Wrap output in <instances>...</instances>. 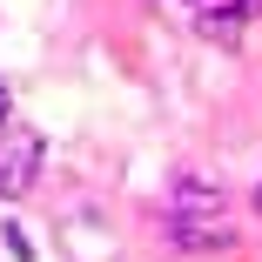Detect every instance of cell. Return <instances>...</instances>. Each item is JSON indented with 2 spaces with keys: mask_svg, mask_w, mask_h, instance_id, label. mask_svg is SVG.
Instances as JSON below:
<instances>
[{
  "mask_svg": "<svg viewBox=\"0 0 262 262\" xmlns=\"http://www.w3.org/2000/svg\"><path fill=\"white\" fill-rule=\"evenodd\" d=\"M162 235L182 255H229L235 249V229L222 215H162Z\"/></svg>",
  "mask_w": 262,
  "mask_h": 262,
  "instance_id": "6da1fadb",
  "label": "cell"
},
{
  "mask_svg": "<svg viewBox=\"0 0 262 262\" xmlns=\"http://www.w3.org/2000/svg\"><path fill=\"white\" fill-rule=\"evenodd\" d=\"M34 182H40V135L14 128L7 141H0V202H20Z\"/></svg>",
  "mask_w": 262,
  "mask_h": 262,
  "instance_id": "7a4b0ae2",
  "label": "cell"
},
{
  "mask_svg": "<svg viewBox=\"0 0 262 262\" xmlns=\"http://www.w3.org/2000/svg\"><path fill=\"white\" fill-rule=\"evenodd\" d=\"M229 195L222 182H208L202 168H175L168 175V202H162V215H222Z\"/></svg>",
  "mask_w": 262,
  "mask_h": 262,
  "instance_id": "3957f363",
  "label": "cell"
},
{
  "mask_svg": "<svg viewBox=\"0 0 262 262\" xmlns=\"http://www.w3.org/2000/svg\"><path fill=\"white\" fill-rule=\"evenodd\" d=\"M249 14H262V0H229V7H215V14H202L195 27H202V34H215V40H235V27H242Z\"/></svg>",
  "mask_w": 262,
  "mask_h": 262,
  "instance_id": "277c9868",
  "label": "cell"
},
{
  "mask_svg": "<svg viewBox=\"0 0 262 262\" xmlns=\"http://www.w3.org/2000/svg\"><path fill=\"white\" fill-rule=\"evenodd\" d=\"M0 235H7V249H14V255H20V262H27V255H34V242H27V235H20V229H14V222H7V229H0Z\"/></svg>",
  "mask_w": 262,
  "mask_h": 262,
  "instance_id": "5b68a950",
  "label": "cell"
},
{
  "mask_svg": "<svg viewBox=\"0 0 262 262\" xmlns=\"http://www.w3.org/2000/svg\"><path fill=\"white\" fill-rule=\"evenodd\" d=\"M0 121H14V88L0 81Z\"/></svg>",
  "mask_w": 262,
  "mask_h": 262,
  "instance_id": "8992f818",
  "label": "cell"
},
{
  "mask_svg": "<svg viewBox=\"0 0 262 262\" xmlns=\"http://www.w3.org/2000/svg\"><path fill=\"white\" fill-rule=\"evenodd\" d=\"M255 215H262V182H255Z\"/></svg>",
  "mask_w": 262,
  "mask_h": 262,
  "instance_id": "52a82bcc",
  "label": "cell"
}]
</instances>
